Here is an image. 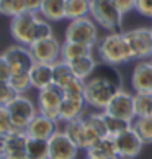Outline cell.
Listing matches in <instances>:
<instances>
[{"instance_id":"1f68e13d","label":"cell","mask_w":152,"mask_h":159,"mask_svg":"<svg viewBox=\"0 0 152 159\" xmlns=\"http://www.w3.org/2000/svg\"><path fill=\"white\" fill-rule=\"evenodd\" d=\"M11 131H15L13 123H11L10 111L7 108V105H0V136H5Z\"/></svg>"},{"instance_id":"ba28073f","label":"cell","mask_w":152,"mask_h":159,"mask_svg":"<svg viewBox=\"0 0 152 159\" xmlns=\"http://www.w3.org/2000/svg\"><path fill=\"white\" fill-rule=\"evenodd\" d=\"M129 44L132 59H150L152 57V31L150 28H134L124 33Z\"/></svg>"},{"instance_id":"ab89813d","label":"cell","mask_w":152,"mask_h":159,"mask_svg":"<svg viewBox=\"0 0 152 159\" xmlns=\"http://www.w3.org/2000/svg\"><path fill=\"white\" fill-rule=\"evenodd\" d=\"M16 159H28V157H16Z\"/></svg>"},{"instance_id":"f35d334b","label":"cell","mask_w":152,"mask_h":159,"mask_svg":"<svg viewBox=\"0 0 152 159\" xmlns=\"http://www.w3.org/2000/svg\"><path fill=\"white\" fill-rule=\"evenodd\" d=\"M0 159H8V156H7V154H3V152L0 151Z\"/></svg>"},{"instance_id":"7c38bea8","label":"cell","mask_w":152,"mask_h":159,"mask_svg":"<svg viewBox=\"0 0 152 159\" xmlns=\"http://www.w3.org/2000/svg\"><path fill=\"white\" fill-rule=\"evenodd\" d=\"M103 111H106L110 115H115L118 118H123L126 121H134L136 118V110H134V95L126 90H119L116 95L111 98V102L108 103V107Z\"/></svg>"},{"instance_id":"74e56055","label":"cell","mask_w":152,"mask_h":159,"mask_svg":"<svg viewBox=\"0 0 152 159\" xmlns=\"http://www.w3.org/2000/svg\"><path fill=\"white\" fill-rule=\"evenodd\" d=\"M85 159H111V157H105V156H95V154H89L87 152V157Z\"/></svg>"},{"instance_id":"ac0fdd59","label":"cell","mask_w":152,"mask_h":159,"mask_svg":"<svg viewBox=\"0 0 152 159\" xmlns=\"http://www.w3.org/2000/svg\"><path fill=\"white\" fill-rule=\"evenodd\" d=\"M87 108L85 98H72L64 95L61 110H59V121H71L75 118H82Z\"/></svg>"},{"instance_id":"d6a6232c","label":"cell","mask_w":152,"mask_h":159,"mask_svg":"<svg viewBox=\"0 0 152 159\" xmlns=\"http://www.w3.org/2000/svg\"><path fill=\"white\" fill-rule=\"evenodd\" d=\"M18 93L8 80H0V105H8Z\"/></svg>"},{"instance_id":"f546056e","label":"cell","mask_w":152,"mask_h":159,"mask_svg":"<svg viewBox=\"0 0 152 159\" xmlns=\"http://www.w3.org/2000/svg\"><path fill=\"white\" fill-rule=\"evenodd\" d=\"M25 11H28L25 0H0V13L5 16L13 18Z\"/></svg>"},{"instance_id":"5bb4252c","label":"cell","mask_w":152,"mask_h":159,"mask_svg":"<svg viewBox=\"0 0 152 159\" xmlns=\"http://www.w3.org/2000/svg\"><path fill=\"white\" fill-rule=\"evenodd\" d=\"M26 131H11L5 136H0V151L7 154L8 159L26 157Z\"/></svg>"},{"instance_id":"e0dca14e","label":"cell","mask_w":152,"mask_h":159,"mask_svg":"<svg viewBox=\"0 0 152 159\" xmlns=\"http://www.w3.org/2000/svg\"><path fill=\"white\" fill-rule=\"evenodd\" d=\"M30 79L31 85L38 90H43L51 84H54V69L52 64L46 62H34V66L30 70Z\"/></svg>"},{"instance_id":"52a82bcc","label":"cell","mask_w":152,"mask_h":159,"mask_svg":"<svg viewBox=\"0 0 152 159\" xmlns=\"http://www.w3.org/2000/svg\"><path fill=\"white\" fill-rule=\"evenodd\" d=\"M64 100V89L56 84H51L49 87L39 90L38 93V111L49 118L59 121V110Z\"/></svg>"},{"instance_id":"2e32d148","label":"cell","mask_w":152,"mask_h":159,"mask_svg":"<svg viewBox=\"0 0 152 159\" xmlns=\"http://www.w3.org/2000/svg\"><path fill=\"white\" fill-rule=\"evenodd\" d=\"M57 131V121L39 113L30 121L26 128V134L30 138H39V139H49L52 134Z\"/></svg>"},{"instance_id":"4dcf8cb0","label":"cell","mask_w":152,"mask_h":159,"mask_svg":"<svg viewBox=\"0 0 152 159\" xmlns=\"http://www.w3.org/2000/svg\"><path fill=\"white\" fill-rule=\"evenodd\" d=\"M10 85L16 90V93H25L31 89V79H30V72H16L11 74L10 77Z\"/></svg>"},{"instance_id":"44dd1931","label":"cell","mask_w":152,"mask_h":159,"mask_svg":"<svg viewBox=\"0 0 152 159\" xmlns=\"http://www.w3.org/2000/svg\"><path fill=\"white\" fill-rule=\"evenodd\" d=\"M92 46H87V44H82V43H75V41H64L62 43V48H61V59L62 61H74L77 57L82 56H89L92 54Z\"/></svg>"},{"instance_id":"7402d4cb","label":"cell","mask_w":152,"mask_h":159,"mask_svg":"<svg viewBox=\"0 0 152 159\" xmlns=\"http://www.w3.org/2000/svg\"><path fill=\"white\" fill-rule=\"evenodd\" d=\"M26 157L28 159H49V139L28 136Z\"/></svg>"},{"instance_id":"8fae6325","label":"cell","mask_w":152,"mask_h":159,"mask_svg":"<svg viewBox=\"0 0 152 159\" xmlns=\"http://www.w3.org/2000/svg\"><path fill=\"white\" fill-rule=\"evenodd\" d=\"M5 59L8 61L11 74L16 72H30L31 67L34 66V57L33 52L30 49V46H23V44H15L3 52Z\"/></svg>"},{"instance_id":"9a60e30c","label":"cell","mask_w":152,"mask_h":159,"mask_svg":"<svg viewBox=\"0 0 152 159\" xmlns=\"http://www.w3.org/2000/svg\"><path fill=\"white\" fill-rule=\"evenodd\" d=\"M131 85L134 92H152V62L141 59L132 69Z\"/></svg>"},{"instance_id":"6da1fadb","label":"cell","mask_w":152,"mask_h":159,"mask_svg":"<svg viewBox=\"0 0 152 159\" xmlns=\"http://www.w3.org/2000/svg\"><path fill=\"white\" fill-rule=\"evenodd\" d=\"M121 90V75L115 66L105 64L97 67L89 79L85 80V102L95 110H105L111 98Z\"/></svg>"},{"instance_id":"8992f818","label":"cell","mask_w":152,"mask_h":159,"mask_svg":"<svg viewBox=\"0 0 152 159\" xmlns=\"http://www.w3.org/2000/svg\"><path fill=\"white\" fill-rule=\"evenodd\" d=\"M66 41H75V43H82L95 48L98 43V30L95 20L90 16L71 20L66 30Z\"/></svg>"},{"instance_id":"83f0119b","label":"cell","mask_w":152,"mask_h":159,"mask_svg":"<svg viewBox=\"0 0 152 159\" xmlns=\"http://www.w3.org/2000/svg\"><path fill=\"white\" fill-rule=\"evenodd\" d=\"M134 110H136V116L152 115V92L134 93Z\"/></svg>"},{"instance_id":"484cf974","label":"cell","mask_w":152,"mask_h":159,"mask_svg":"<svg viewBox=\"0 0 152 159\" xmlns=\"http://www.w3.org/2000/svg\"><path fill=\"white\" fill-rule=\"evenodd\" d=\"M64 131H66L67 136L80 148L82 141H84V133H85V120H84V116H82V118L71 120V121H66L64 123Z\"/></svg>"},{"instance_id":"30bf717a","label":"cell","mask_w":152,"mask_h":159,"mask_svg":"<svg viewBox=\"0 0 152 159\" xmlns=\"http://www.w3.org/2000/svg\"><path fill=\"white\" fill-rule=\"evenodd\" d=\"M79 149L64 129H57L49 138V159H75Z\"/></svg>"},{"instance_id":"4316f807","label":"cell","mask_w":152,"mask_h":159,"mask_svg":"<svg viewBox=\"0 0 152 159\" xmlns=\"http://www.w3.org/2000/svg\"><path fill=\"white\" fill-rule=\"evenodd\" d=\"M103 118H105V125H106V134L108 136H118L119 133H123L124 129L132 126L131 121H126L123 118H118L115 115H110L106 111H103Z\"/></svg>"},{"instance_id":"836d02e7","label":"cell","mask_w":152,"mask_h":159,"mask_svg":"<svg viewBox=\"0 0 152 159\" xmlns=\"http://www.w3.org/2000/svg\"><path fill=\"white\" fill-rule=\"evenodd\" d=\"M136 11L145 18H152V0H137Z\"/></svg>"},{"instance_id":"e575fe53","label":"cell","mask_w":152,"mask_h":159,"mask_svg":"<svg viewBox=\"0 0 152 159\" xmlns=\"http://www.w3.org/2000/svg\"><path fill=\"white\" fill-rule=\"evenodd\" d=\"M115 3H116V7L119 8L121 13L126 15V13H129V11L136 10L137 0H115Z\"/></svg>"},{"instance_id":"603a6c76","label":"cell","mask_w":152,"mask_h":159,"mask_svg":"<svg viewBox=\"0 0 152 159\" xmlns=\"http://www.w3.org/2000/svg\"><path fill=\"white\" fill-rule=\"evenodd\" d=\"M87 152H89V154H95V156H105V157H111V159H119L113 136H103L95 146H92Z\"/></svg>"},{"instance_id":"4fadbf2b","label":"cell","mask_w":152,"mask_h":159,"mask_svg":"<svg viewBox=\"0 0 152 159\" xmlns=\"http://www.w3.org/2000/svg\"><path fill=\"white\" fill-rule=\"evenodd\" d=\"M61 48H62V44L54 36L34 41L30 46L34 61L46 62V64H54L61 59Z\"/></svg>"},{"instance_id":"7a4b0ae2","label":"cell","mask_w":152,"mask_h":159,"mask_svg":"<svg viewBox=\"0 0 152 159\" xmlns=\"http://www.w3.org/2000/svg\"><path fill=\"white\" fill-rule=\"evenodd\" d=\"M97 51L100 59L108 66H121L132 61V54L129 44L126 41L124 33L119 31H108V34L97 43Z\"/></svg>"},{"instance_id":"60d3db41","label":"cell","mask_w":152,"mask_h":159,"mask_svg":"<svg viewBox=\"0 0 152 159\" xmlns=\"http://www.w3.org/2000/svg\"><path fill=\"white\" fill-rule=\"evenodd\" d=\"M150 62H152V57H150Z\"/></svg>"},{"instance_id":"b9f144b4","label":"cell","mask_w":152,"mask_h":159,"mask_svg":"<svg viewBox=\"0 0 152 159\" xmlns=\"http://www.w3.org/2000/svg\"><path fill=\"white\" fill-rule=\"evenodd\" d=\"M150 31H152V26H150Z\"/></svg>"},{"instance_id":"ffe728a7","label":"cell","mask_w":152,"mask_h":159,"mask_svg":"<svg viewBox=\"0 0 152 159\" xmlns=\"http://www.w3.org/2000/svg\"><path fill=\"white\" fill-rule=\"evenodd\" d=\"M39 13L49 21L66 18V0H43Z\"/></svg>"},{"instance_id":"5b68a950","label":"cell","mask_w":152,"mask_h":159,"mask_svg":"<svg viewBox=\"0 0 152 159\" xmlns=\"http://www.w3.org/2000/svg\"><path fill=\"white\" fill-rule=\"evenodd\" d=\"M10 111L11 123H13L15 131H26L30 121L38 115V105H34L28 97L23 93H18L11 102L7 105Z\"/></svg>"},{"instance_id":"8d00e7d4","label":"cell","mask_w":152,"mask_h":159,"mask_svg":"<svg viewBox=\"0 0 152 159\" xmlns=\"http://www.w3.org/2000/svg\"><path fill=\"white\" fill-rule=\"evenodd\" d=\"M26 3V10L33 11V13H38L41 10V5H43V0H25Z\"/></svg>"},{"instance_id":"277c9868","label":"cell","mask_w":152,"mask_h":159,"mask_svg":"<svg viewBox=\"0 0 152 159\" xmlns=\"http://www.w3.org/2000/svg\"><path fill=\"white\" fill-rule=\"evenodd\" d=\"M90 16L108 31H116L123 23V13L115 0H90Z\"/></svg>"},{"instance_id":"d6986e66","label":"cell","mask_w":152,"mask_h":159,"mask_svg":"<svg viewBox=\"0 0 152 159\" xmlns=\"http://www.w3.org/2000/svg\"><path fill=\"white\" fill-rule=\"evenodd\" d=\"M69 66H71L74 75L77 79H82V80H87L90 75L97 70V61L93 54H89V56H82V57H77L74 61H69Z\"/></svg>"},{"instance_id":"cb8c5ba5","label":"cell","mask_w":152,"mask_h":159,"mask_svg":"<svg viewBox=\"0 0 152 159\" xmlns=\"http://www.w3.org/2000/svg\"><path fill=\"white\" fill-rule=\"evenodd\" d=\"M52 69H54V84L62 87V89H66L74 79H77L74 75L71 66H69V62L62 61V59H59L57 62L52 64Z\"/></svg>"},{"instance_id":"d590c367","label":"cell","mask_w":152,"mask_h":159,"mask_svg":"<svg viewBox=\"0 0 152 159\" xmlns=\"http://www.w3.org/2000/svg\"><path fill=\"white\" fill-rule=\"evenodd\" d=\"M11 77V69L8 61L5 59V56H0V80H10Z\"/></svg>"},{"instance_id":"f1b7e54d","label":"cell","mask_w":152,"mask_h":159,"mask_svg":"<svg viewBox=\"0 0 152 159\" xmlns=\"http://www.w3.org/2000/svg\"><path fill=\"white\" fill-rule=\"evenodd\" d=\"M134 129L139 133V136L142 138L145 144L152 143V115L147 116H136L132 121Z\"/></svg>"},{"instance_id":"3957f363","label":"cell","mask_w":152,"mask_h":159,"mask_svg":"<svg viewBox=\"0 0 152 159\" xmlns=\"http://www.w3.org/2000/svg\"><path fill=\"white\" fill-rule=\"evenodd\" d=\"M39 21L41 18L33 11H25L18 16H13L10 21V33L18 44L31 46L34 41H38L39 31Z\"/></svg>"},{"instance_id":"9c48e42d","label":"cell","mask_w":152,"mask_h":159,"mask_svg":"<svg viewBox=\"0 0 152 159\" xmlns=\"http://www.w3.org/2000/svg\"><path fill=\"white\" fill-rule=\"evenodd\" d=\"M115 143L119 159H134L136 156H139V152L142 151V146L145 144L142 138L139 136V133L134 129V126H129L118 136H115Z\"/></svg>"},{"instance_id":"d4e9b609","label":"cell","mask_w":152,"mask_h":159,"mask_svg":"<svg viewBox=\"0 0 152 159\" xmlns=\"http://www.w3.org/2000/svg\"><path fill=\"white\" fill-rule=\"evenodd\" d=\"M90 15V0H66V18L77 20Z\"/></svg>"}]
</instances>
